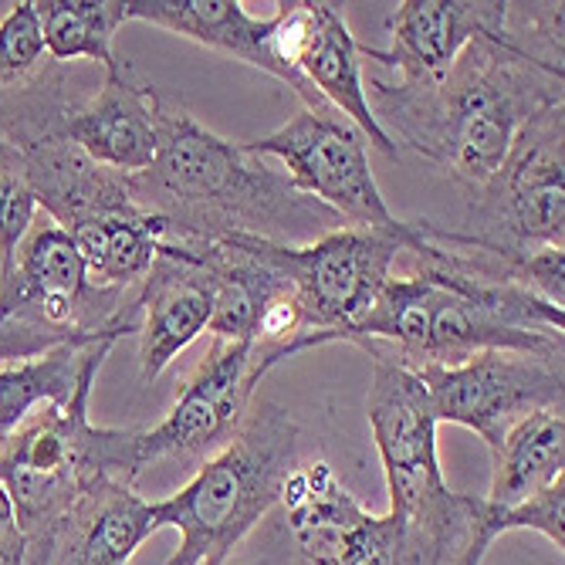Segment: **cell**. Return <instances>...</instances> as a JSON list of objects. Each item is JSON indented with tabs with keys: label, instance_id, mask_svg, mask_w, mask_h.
I'll return each mask as SVG.
<instances>
[{
	"label": "cell",
	"instance_id": "5b68a950",
	"mask_svg": "<svg viewBox=\"0 0 565 565\" xmlns=\"http://www.w3.org/2000/svg\"><path fill=\"white\" fill-rule=\"evenodd\" d=\"M298 440L301 430L281 403H254L241 430L200 465L186 488L152 501L157 532H180V548L167 565H224L278 508L285 481L298 465Z\"/></svg>",
	"mask_w": 565,
	"mask_h": 565
},
{
	"label": "cell",
	"instance_id": "5bb4252c",
	"mask_svg": "<svg viewBox=\"0 0 565 565\" xmlns=\"http://www.w3.org/2000/svg\"><path fill=\"white\" fill-rule=\"evenodd\" d=\"M160 109L163 98L157 85L139 78L129 65H119V72L106 75V85L92 98L68 102L58 132L98 167L136 177L157 160Z\"/></svg>",
	"mask_w": 565,
	"mask_h": 565
},
{
	"label": "cell",
	"instance_id": "e0dca14e",
	"mask_svg": "<svg viewBox=\"0 0 565 565\" xmlns=\"http://www.w3.org/2000/svg\"><path fill=\"white\" fill-rule=\"evenodd\" d=\"M363 62H366L363 44H359L355 34L349 31L339 4H329V0H308V34H305V47L298 58V75L312 85L322 95V102H329L335 113H342L349 122L363 129L370 146H376L383 157L396 160L399 149L380 129V122L370 109Z\"/></svg>",
	"mask_w": 565,
	"mask_h": 565
},
{
	"label": "cell",
	"instance_id": "277c9868",
	"mask_svg": "<svg viewBox=\"0 0 565 565\" xmlns=\"http://www.w3.org/2000/svg\"><path fill=\"white\" fill-rule=\"evenodd\" d=\"M366 409L406 565H481L498 539L494 511L484 498L457 494L444 481L437 457L440 424L420 376L373 359Z\"/></svg>",
	"mask_w": 565,
	"mask_h": 565
},
{
	"label": "cell",
	"instance_id": "d6986e66",
	"mask_svg": "<svg viewBox=\"0 0 565 565\" xmlns=\"http://www.w3.org/2000/svg\"><path fill=\"white\" fill-rule=\"evenodd\" d=\"M562 403L535 409L491 447V508H515L565 478Z\"/></svg>",
	"mask_w": 565,
	"mask_h": 565
},
{
	"label": "cell",
	"instance_id": "2e32d148",
	"mask_svg": "<svg viewBox=\"0 0 565 565\" xmlns=\"http://www.w3.org/2000/svg\"><path fill=\"white\" fill-rule=\"evenodd\" d=\"M152 532V501L132 484L102 478L72 504L41 565H129Z\"/></svg>",
	"mask_w": 565,
	"mask_h": 565
},
{
	"label": "cell",
	"instance_id": "7c38bea8",
	"mask_svg": "<svg viewBox=\"0 0 565 565\" xmlns=\"http://www.w3.org/2000/svg\"><path fill=\"white\" fill-rule=\"evenodd\" d=\"M427 390L437 424L475 430L488 450L535 409L565 396L562 355L532 352H478L460 366L414 370Z\"/></svg>",
	"mask_w": 565,
	"mask_h": 565
},
{
	"label": "cell",
	"instance_id": "603a6c76",
	"mask_svg": "<svg viewBox=\"0 0 565 565\" xmlns=\"http://www.w3.org/2000/svg\"><path fill=\"white\" fill-rule=\"evenodd\" d=\"M38 196L28 180V163L21 149L0 139V278H8L18 258V247L34 227Z\"/></svg>",
	"mask_w": 565,
	"mask_h": 565
},
{
	"label": "cell",
	"instance_id": "3957f363",
	"mask_svg": "<svg viewBox=\"0 0 565 565\" xmlns=\"http://www.w3.org/2000/svg\"><path fill=\"white\" fill-rule=\"evenodd\" d=\"M129 180L139 207L167 221L163 241L258 237L298 247L345 227L271 160L254 157L244 142L211 132L167 102L157 160Z\"/></svg>",
	"mask_w": 565,
	"mask_h": 565
},
{
	"label": "cell",
	"instance_id": "7a4b0ae2",
	"mask_svg": "<svg viewBox=\"0 0 565 565\" xmlns=\"http://www.w3.org/2000/svg\"><path fill=\"white\" fill-rule=\"evenodd\" d=\"M565 65L511 41H475L440 82L399 85L373 75L370 109L393 146L414 149L460 190L478 193L504 163L519 132L562 106Z\"/></svg>",
	"mask_w": 565,
	"mask_h": 565
},
{
	"label": "cell",
	"instance_id": "ac0fdd59",
	"mask_svg": "<svg viewBox=\"0 0 565 565\" xmlns=\"http://www.w3.org/2000/svg\"><path fill=\"white\" fill-rule=\"evenodd\" d=\"M126 11L129 21L173 31L278 78V65L268 51L271 18H250L241 0H126Z\"/></svg>",
	"mask_w": 565,
	"mask_h": 565
},
{
	"label": "cell",
	"instance_id": "d4e9b609",
	"mask_svg": "<svg viewBox=\"0 0 565 565\" xmlns=\"http://www.w3.org/2000/svg\"><path fill=\"white\" fill-rule=\"evenodd\" d=\"M491 511H494L498 535H504V532H539L562 555V548H565V478L555 481L552 488L532 494L529 501H522L515 508H491Z\"/></svg>",
	"mask_w": 565,
	"mask_h": 565
},
{
	"label": "cell",
	"instance_id": "484cf974",
	"mask_svg": "<svg viewBox=\"0 0 565 565\" xmlns=\"http://www.w3.org/2000/svg\"><path fill=\"white\" fill-rule=\"evenodd\" d=\"M0 565H28V542L4 488H0Z\"/></svg>",
	"mask_w": 565,
	"mask_h": 565
},
{
	"label": "cell",
	"instance_id": "4fadbf2b",
	"mask_svg": "<svg viewBox=\"0 0 565 565\" xmlns=\"http://www.w3.org/2000/svg\"><path fill=\"white\" fill-rule=\"evenodd\" d=\"M475 41H511L504 0H406L390 21V47H363V58L386 65L390 82L430 85Z\"/></svg>",
	"mask_w": 565,
	"mask_h": 565
},
{
	"label": "cell",
	"instance_id": "cb8c5ba5",
	"mask_svg": "<svg viewBox=\"0 0 565 565\" xmlns=\"http://www.w3.org/2000/svg\"><path fill=\"white\" fill-rule=\"evenodd\" d=\"M44 62L47 55L34 0L11 4L8 18L0 21V95L24 85Z\"/></svg>",
	"mask_w": 565,
	"mask_h": 565
},
{
	"label": "cell",
	"instance_id": "8992f818",
	"mask_svg": "<svg viewBox=\"0 0 565 565\" xmlns=\"http://www.w3.org/2000/svg\"><path fill=\"white\" fill-rule=\"evenodd\" d=\"M98 370L85 373L68 406H41L0 444V488L28 542V565H41L44 548L72 504L102 478L132 484L139 478L136 434L95 427L88 399Z\"/></svg>",
	"mask_w": 565,
	"mask_h": 565
},
{
	"label": "cell",
	"instance_id": "ba28073f",
	"mask_svg": "<svg viewBox=\"0 0 565 565\" xmlns=\"http://www.w3.org/2000/svg\"><path fill=\"white\" fill-rule=\"evenodd\" d=\"M465 234L504 254L565 250V102L535 116L498 173L471 193Z\"/></svg>",
	"mask_w": 565,
	"mask_h": 565
},
{
	"label": "cell",
	"instance_id": "44dd1931",
	"mask_svg": "<svg viewBox=\"0 0 565 565\" xmlns=\"http://www.w3.org/2000/svg\"><path fill=\"white\" fill-rule=\"evenodd\" d=\"M167 237V221L132 207L126 214L102 217L72 234L78 244L92 285L98 288H136L142 285L152 258Z\"/></svg>",
	"mask_w": 565,
	"mask_h": 565
},
{
	"label": "cell",
	"instance_id": "6da1fadb",
	"mask_svg": "<svg viewBox=\"0 0 565 565\" xmlns=\"http://www.w3.org/2000/svg\"><path fill=\"white\" fill-rule=\"evenodd\" d=\"M406 254L414 271L383 285L345 342L406 370L460 366L494 349L565 352V316L525 288V254H504L434 221H414Z\"/></svg>",
	"mask_w": 565,
	"mask_h": 565
},
{
	"label": "cell",
	"instance_id": "52a82bcc",
	"mask_svg": "<svg viewBox=\"0 0 565 565\" xmlns=\"http://www.w3.org/2000/svg\"><path fill=\"white\" fill-rule=\"evenodd\" d=\"M414 241V221L390 227H339L312 244H271L250 237L295 291L305 335L316 345L345 342L393 278V265Z\"/></svg>",
	"mask_w": 565,
	"mask_h": 565
},
{
	"label": "cell",
	"instance_id": "7402d4cb",
	"mask_svg": "<svg viewBox=\"0 0 565 565\" xmlns=\"http://www.w3.org/2000/svg\"><path fill=\"white\" fill-rule=\"evenodd\" d=\"M34 11L47 62L68 65L88 58L106 75L119 72L122 62L113 55V41L129 21L126 0H38Z\"/></svg>",
	"mask_w": 565,
	"mask_h": 565
},
{
	"label": "cell",
	"instance_id": "9c48e42d",
	"mask_svg": "<svg viewBox=\"0 0 565 565\" xmlns=\"http://www.w3.org/2000/svg\"><path fill=\"white\" fill-rule=\"evenodd\" d=\"M244 146L254 157L278 160L288 180L342 217L345 227H390L399 221L373 177L370 139L335 109H301L271 136Z\"/></svg>",
	"mask_w": 565,
	"mask_h": 565
},
{
	"label": "cell",
	"instance_id": "ffe728a7",
	"mask_svg": "<svg viewBox=\"0 0 565 565\" xmlns=\"http://www.w3.org/2000/svg\"><path fill=\"white\" fill-rule=\"evenodd\" d=\"M116 342L58 345L28 363L0 366V444H4L34 406H68L85 373L102 370Z\"/></svg>",
	"mask_w": 565,
	"mask_h": 565
},
{
	"label": "cell",
	"instance_id": "9a60e30c",
	"mask_svg": "<svg viewBox=\"0 0 565 565\" xmlns=\"http://www.w3.org/2000/svg\"><path fill=\"white\" fill-rule=\"evenodd\" d=\"M214 281L193 254L163 241L139 285V376L152 386L173 359L211 329Z\"/></svg>",
	"mask_w": 565,
	"mask_h": 565
},
{
	"label": "cell",
	"instance_id": "4316f807",
	"mask_svg": "<svg viewBox=\"0 0 565 565\" xmlns=\"http://www.w3.org/2000/svg\"><path fill=\"white\" fill-rule=\"evenodd\" d=\"M250 565H288V558H285V552L275 545V552H271V555H265L262 562H250Z\"/></svg>",
	"mask_w": 565,
	"mask_h": 565
},
{
	"label": "cell",
	"instance_id": "8fae6325",
	"mask_svg": "<svg viewBox=\"0 0 565 565\" xmlns=\"http://www.w3.org/2000/svg\"><path fill=\"white\" fill-rule=\"evenodd\" d=\"M278 363L281 355L265 345L214 339L167 420L136 434L139 471L160 460H196L224 447L254 406V390Z\"/></svg>",
	"mask_w": 565,
	"mask_h": 565
},
{
	"label": "cell",
	"instance_id": "30bf717a",
	"mask_svg": "<svg viewBox=\"0 0 565 565\" xmlns=\"http://www.w3.org/2000/svg\"><path fill=\"white\" fill-rule=\"evenodd\" d=\"M271 542L288 565H406L399 525L370 515L326 460L288 475Z\"/></svg>",
	"mask_w": 565,
	"mask_h": 565
}]
</instances>
